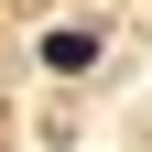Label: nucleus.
Returning <instances> with one entry per match:
<instances>
[{"label":"nucleus","instance_id":"f257e3e1","mask_svg":"<svg viewBox=\"0 0 152 152\" xmlns=\"http://www.w3.org/2000/svg\"><path fill=\"white\" fill-rule=\"evenodd\" d=\"M44 65H54V76H87V65H98V44H87V33H54V44H44Z\"/></svg>","mask_w":152,"mask_h":152}]
</instances>
